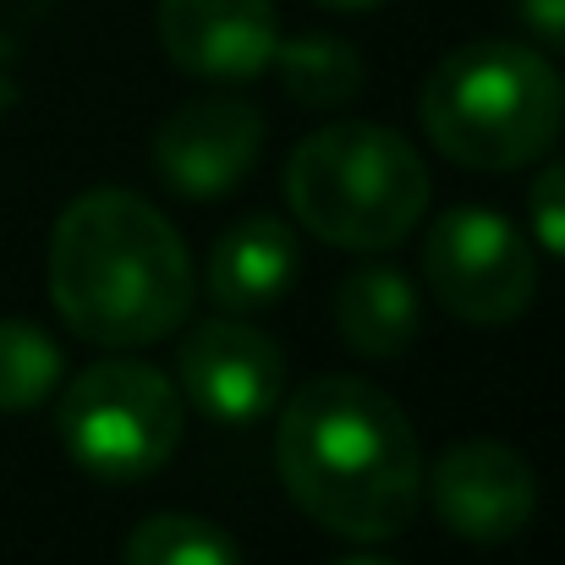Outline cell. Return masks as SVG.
Listing matches in <instances>:
<instances>
[{
    "label": "cell",
    "mask_w": 565,
    "mask_h": 565,
    "mask_svg": "<svg viewBox=\"0 0 565 565\" xmlns=\"http://www.w3.org/2000/svg\"><path fill=\"white\" fill-rule=\"evenodd\" d=\"M160 50L177 72L203 83H253L280 50L275 0H160Z\"/></svg>",
    "instance_id": "30bf717a"
},
{
    "label": "cell",
    "mask_w": 565,
    "mask_h": 565,
    "mask_svg": "<svg viewBox=\"0 0 565 565\" xmlns=\"http://www.w3.org/2000/svg\"><path fill=\"white\" fill-rule=\"evenodd\" d=\"M335 565H395V561H379V555H352V561H335Z\"/></svg>",
    "instance_id": "d6986e66"
},
{
    "label": "cell",
    "mask_w": 565,
    "mask_h": 565,
    "mask_svg": "<svg viewBox=\"0 0 565 565\" xmlns=\"http://www.w3.org/2000/svg\"><path fill=\"white\" fill-rule=\"evenodd\" d=\"M417 116L445 160L467 171H522L561 138L565 83L533 44L472 39L423 77Z\"/></svg>",
    "instance_id": "3957f363"
},
{
    "label": "cell",
    "mask_w": 565,
    "mask_h": 565,
    "mask_svg": "<svg viewBox=\"0 0 565 565\" xmlns=\"http://www.w3.org/2000/svg\"><path fill=\"white\" fill-rule=\"evenodd\" d=\"M182 428V390L138 358H105L61 395V445L88 478L105 483L154 478L177 456Z\"/></svg>",
    "instance_id": "5b68a950"
},
{
    "label": "cell",
    "mask_w": 565,
    "mask_h": 565,
    "mask_svg": "<svg viewBox=\"0 0 565 565\" xmlns=\"http://www.w3.org/2000/svg\"><path fill=\"white\" fill-rule=\"evenodd\" d=\"M121 565H242V550L231 544L225 527H214L203 516L160 511L127 533Z\"/></svg>",
    "instance_id": "5bb4252c"
},
{
    "label": "cell",
    "mask_w": 565,
    "mask_h": 565,
    "mask_svg": "<svg viewBox=\"0 0 565 565\" xmlns=\"http://www.w3.org/2000/svg\"><path fill=\"white\" fill-rule=\"evenodd\" d=\"M434 516L467 544H505L539 511V478L505 439H461L428 467Z\"/></svg>",
    "instance_id": "ba28073f"
},
{
    "label": "cell",
    "mask_w": 565,
    "mask_h": 565,
    "mask_svg": "<svg viewBox=\"0 0 565 565\" xmlns=\"http://www.w3.org/2000/svg\"><path fill=\"white\" fill-rule=\"evenodd\" d=\"M50 302L88 347H154L198 302V269L182 231L132 188L72 198L50 231Z\"/></svg>",
    "instance_id": "7a4b0ae2"
},
{
    "label": "cell",
    "mask_w": 565,
    "mask_h": 565,
    "mask_svg": "<svg viewBox=\"0 0 565 565\" xmlns=\"http://www.w3.org/2000/svg\"><path fill=\"white\" fill-rule=\"evenodd\" d=\"M264 154V116L247 99L209 94L177 105L154 132V171L182 198H225L253 177Z\"/></svg>",
    "instance_id": "9c48e42d"
},
{
    "label": "cell",
    "mask_w": 565,
    "mask_h": 565,
    "mask_svg": "<svg viewBox=\"0 0 565 565\" xmlns=\"http://www.w3.org/2000/svg\"><path fill=\"white\" fill-rule=\"evenodd\" d=\"M313 6H324V11H374L384 0H313Z\"/></svg>",
    "instance_id": "ac0fdd59"
},
{
    "label": "cell",
    "mask_w": 565,
    "mask_h": 565,
    "mask_svg": "<svg viewBox=\"0 0 565 565\" xmlns=\"http://www.w3.org/2000/svg\"><path fill=\"white\" fill-rule=\"evenodd\" d=\"M516 11H522V22L539 44L565 55V0H516Z\"/></svg>",
    "instance_id": "e0dca14e"
},
{
    "label": "cell",
    "mask_w": 565,
    "mask_h": 565,
    "mask_svg": "<svg viewBox=\"0 0 565 565\" xmlns=\"http://www.w3.org/2000/svg\"><path fill=\"white\" fill-rule=\"evenodd\" d=\"M66 374L50 330L28 319H0V412H33Z\"/></svg>",
    "instance_id": "9a60e30c"
},
{
    "label": "cell",
    "mask_w": 565,
    "mask_h": 565,
    "mask_svg": "<svg viewBox=\"0 0 565 565\" xmlns=\"http://www.w3.org/2000/svg\"><path fill=\"white\" fill-rule=\"evenodd\" d=\"M335 330L358 358H406L423 335L417 286L395 264H363L335 291Z\"/></svg>",
    "instance_id": "7c38bea8"
},
{
    "label": "cell",
    "mask_w": 565,
    "mask_h": 565,
    "mask_svg": "<svg viewBox=\"0 0 565 565\" xmlns=\"http://www.w3.org/2000/svg\"><path fill=\"white\" fill-rule=\"evenodd\" d=\"M280 188L319 242L384 253L417 231L428 209V166L395 127L330 121L291 149Z\"/></svg>",
    "instance_id": "277c9868"
},
{
    "label": "cell",
    "mask_w": 565,
    "mask_h": 565,
    "mask_svg": "<svg viewBox=\"0 0 565 565\" xmlns=\"http://www.w3.org/2000/svg\"><path fill=\"white\" fill-rule=\"evenodd\" d=\"M297 280V236L275 214H247L209 247V297L225 313L275 308Z\"/></svg>",
    "instance_id": "8fae6325"
},
{
    "label": "cell",
    "mask_w": 565,
    "mask_h": 565,
    "mask_svg": "<svg viewBox=\"0 0 565 565\" xmlns=\"http://www.w3.org/2000/svg\"><path fill=\"white\" fill-rule=\"evenodd\" d=\"M527 214H533V236L544 253L565 258V160H550L533 188H527Z\"/></svg>",
    "instance_id": "2e32d148"
},
{
    "label": "cell",
    "mask_w": 565,
    "mask_h": 565,
    "mask_svg": "<svg viewBox=\"0 0 565 565\" xmlns=\"http://www.w3.org/2000/svg\"><path fill=\"white\" fill-rule=\"evenodd\" d=\"M286 494L330 533L384 544L412 527L423 500V445L390 390L358 374L308 379L275 428Z\"/></svg>",
    "instance_id": "6da1fadb"
},
{
    "label": "cell",
    "mask_w": 565,
    "mask_h": 565,
    "mask_svg": "<svg viewBox=\"0 0 565 565\" xmlns=\"http://www.w3.org/2000/svg\"><path fill=\"white\" fill-rule=\"evenodd\" d=\"M423 280L450 319L494 330L533 308L539 253L505 214L461 203L434 220L423 242Z\"/></svg>",
    "instance_id": "8992f818"
},
{
    "label": "cell",
    "mask_w": 565,
    "mask_h": 565,
    "mask_svg": "<svg viewBox=\"0 0 565 565\" xmlns=\"http://www.w3.org/2000/svg\"><path fill=\"white\" fill-rule=\"evenodd\" d=\"M280 72V88L286 99H297L302 110H347L363 83H369V66L358 55L352 39L341 33H297V39H280L275 61Z\"/></svg>",
    "instance_id": "4fadbf2b"
},
{
    "label": "cell",
    "mask_w": 565,
    "mask_h": 565,
    "mask_svg": "<svg viewBox=\"0 0 565 565\" xmlns=\"http://www.w3.org/2000/svg\"><path fill=\"white\" fill-rule=\"evenodd\" d=\"M177 390L225 428L258 423L286 395V352L247 319L220 313L192 324L177 347Z\"/></svg>",
    "instance_id": "52a82bcc"
}]
</instances>
